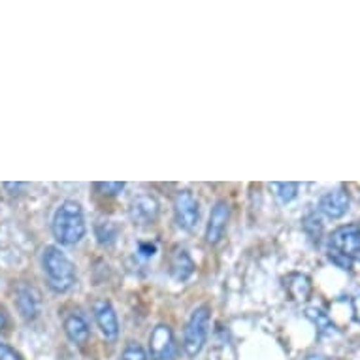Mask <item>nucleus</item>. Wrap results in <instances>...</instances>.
<instances>
[{
  "label": "nucleus",
  "mask_w": 360,
  "mask_h": 360,
  "mask_svg": "<svg viewBox=\"0 0 360 360\" xmlns=\"http://www.w3.org/2000/svg\"><path fill=\"white\" fill-rule=\"evenodd\" d=\"M51 231L60 245H76L82 242L87 232L82 206L74 200L63 202L53 215Z\"/></svg>",
  "instance_id": "nucleus-1"
},
{
  "label": "nucleus",
  "mask_w": 360,
  "mask_h": 360,
  "mask_svg": "<svg viewBox=\"0 0 360 360\" xmlns=\"http://www.w3.org/2000/svg\"><path fill=\"white\" fill-rule=\"evenodd\" d=\"M41 268L48 279L49 289L55 292H68L76 285V266L59 248L48 245L41 253Z\"/></svg>",
  "instance_id": "nucleus-2"
},
{
  "label": "nucleus",
  "mask_w": 360,
  "mask_h": 360,
  "mask_svg": "<svg viewBox=\"0 0 360 360\" xmlns=\"http://www.w3.org/2000/svg\"><path fill=\"white\" fill-rule=\"evenodd\" d=\"M207 328H210V309L207 306L196 307L195 311L191 313V319L187 321L184 336V349L191 359L204 349V343L207 340Z\"/></svg>",
  "instance_id": "nucleus-3"
},
{
  "label": "nucleus",
  "mask_w": 360,
  "mask_h": 360,
  "mask_svg": "<svg viewBox=\"0 0 360 360\" xmlns=\"http://www.w3.org/2000/svg\"><path fill=\"white\" fill-rule=\"evenodd\" d=\"M330 251L349 260H360V224H343L332 232Z\"/></svg>",
  "instance_id": "nucleus-4"
},
{
  "label": "nucleus",
  "mask_w": 360,
  "mask_h": 360,
  "mask_svg": "<svg viewBox=\"0 0 360 360\" xmlns=\"http://www.w3.org/2000/svg\"><path fill=\"white\" fill-rule=\"evenodd\" d=\"M149 354H151V360H176L177 345L170 326H155L149 336Z\"/></svg>",
  "instance_id": "nucleus-5"
},
{
  "label": "nucleus",
  "mask_w": 360,
  "mask_h": 360,
  "mask_svg": "<svg viewBox=\"0 0 360 360\" xmlns=\"http://www.w3.org/2000/svg\"><path fill=\"white\" fill-rule=\"evenodd\" d=\"M174 217L176 224L181 231H193L198 219H200V207L191 191H181L174 200Z\"/></svg>",
  "instance_id": "nucleus-6"
},
{
  "label": "nucleus",
  "mask_w": 360,
  "mask_h": 360,
  "mask_svg": "<svg viewBox=\"0 0 360 360\" xmlns=\"http://www.w3.org/2000/svg\"><path fill=\"white\" fill-rule=\"evenodd\" d=\"M231 217V207L224 200H219L215 206L212 207L210 213V221L206 226V242L212 245H217L223 238L224 231H226V223Z\"/></svg>",
  "instance_id": "nucleus-7"
},
{
  "label": "nucleus",
  "mask_w": 360,
  "mask_h": 360,
  "mask_svg": "<svg viewBox=\"0 0 360 360\" xmlns=\"http://www.w3.org/2000/svg\"><path fill=\"white\" fill-rule=\"evenodd\" d=\"M129 213L136 224H153L159 217V202L151 195H138L130 202Z\"/></svg>",
  "instance_id": "nucleus-8"
},
{
  "label": "nucleus",
  "mask_w": 360,
  "mask_h": 360,
  "mask_svg": "<svg viewBox=\"0 0 360 360\" xmlns=\"http://www.w3.org/2000/svg\"><path fill=\"white\" fill-rule=\"evenodd\" d=\"M93 311H95L96 325H98L101 332L104 334V338L110 340V342H115L119 336V321L117 313H115V309L112 307V304L106 300L95 302Z\"/></svg>",
  "instance_id": "nucleus-9"
},
{
  "label": "nucleus",
  "mask_w": 360,
  "mask_h": 360,
  "mask_svg": "<svg viewBox=\"0 0 360 360\" xmlns=\"http://www.w3.org/2000/svg\"><path fill=\"white\" fill-rule=\"evenodd\" d=\"M15 306H18L23 319H36V315L40 313V295H38V290L34 287H29V285H19L18 290H15Z\"/></svg>",
  "instance_id": "nucleus-10"
},
{
  "label": "nucleus",
  "mask_w": 360,
  "mask_h": 360,
  "mask_svg": "<svg viewBox=\"0 0 360 360\" xmlns=\"http://www.w3.org/2000/svg\"><path fill=\"white\" fill-rule=\"evenodd\" d=\"M319 210L326 217L340 219L343 217L349 210V196L343 189H336L326 193L319 200Z\"/></svg>",
  "instance_id": "nucleus-11"
},
{
  "label": "nucleus",
  "mask_w": 360,
  "mask_h": 360,
  "mask_svg": "<svg viewBox=\"0 0 360 360\" xmlns=\"http://www.w3.org/2000/svg\"><path fill=\"white\" fill-rule=\"evenodd\" d=\"M65 332L70 342H74L76 345H83L87 343L89 336H91V328H89V323L85 321L82 313H70L65 319Z\"/></svg>",
  "instance_id": "nucleus-12"
},
{
  "label": "nucleus",
  "mask_w": 360,
  "mask_h": 360,
  "mask_svg": "<svg viewBox=\"0 0 360 360\" xmlns=\"http://www.w3.org/2000/svg\"><path fill=\"white\" fill-rule=\"evenodd\" d=\"M170 272L174 276V279H177V281H187L193 276V272H195V262H193V259H191L187 251H177L172 257Z\"/></svg>",
  "instance_id": "nucleus-13"
},
{
  "label": "nucleus",
  "mask_w": 360,
  "mask_h": 360,
  "mask_svg": "<svg viewBox=\"0 0 360 360\" xmlns=\"http://www.w3.org/2000/svg\"><path fill=\"white\" fill-rule=\"evenodd\" d=\"M307 319H311L313 323H315V326L319 328L321 334H325V336H332V334H336V326H334V323L330 321V317L326 315V313H323L321 309H317V307H309L306 311Z\"/></svg>",
  "instance_id": "nucleus-14"
},
{
  "label": "nucleus",
  "mask_w": 360,
  "mask_h": 360,
  "mask_svg": "<svg viewBox=\"0 0 360 360\" xmlns=\"http://www.w3.org/2000/svg\"><path fill=\"white\" fill-rule=\"evenodd\" d=\"M95 236L101 245H112L119 236L117 224L112 223V221H101V223H96Z\"/></svg>",
  "instance_id": "nucleus-15"
},
{
  "label": "nucleus",
  "mask_w": 360,
  "mask_h": 360,
  "mask_svg": "<svg viewBox=\"0 0 360 360\" xmlns=\"http://www.w3.org/2000/svg\"><path fill=\"white\" fill-rule=\"evenodd\" d=\"M287 289L295 300H306L309 295V279L306 276H292L287 283Z\"/></svg>",
  "instance_id": "nucleus-16"
},
{
  "label": "nucleus",
  "mask_w": 360,
  "mask_h": 360,
  "mask_svg": "<svg viewBox=\"0 0 360 360\" xmlns=\"http://www.w3.org/2000/svg\"><path fill=\"white\" fill-rule=\"evenodd\" d=\"M272 189L276 191V196L281 204L295 200L298 195V184H272Z\"/></svg>",
  "instance_id": "nucleus-17"
},
{
  "label": "nucleus",
  "mask_w": 360,
  "mask_h": 360,
  "mask_svg": "<svg viewBox=\"0 0 360 360\" xmlns=\"http://www.w3.org/2000/svg\"><path fill=\"white\" fill-rule=\"evenodd\" d=\"M304 231L307 232V236L311 238L313 242H319L321 234H323V221L317 215H309L304 221Z\"/></svg>",
  "instance_id": "nucleus-18"
},
{
  "label": "nucleus",
  "mask_w": 360,
  "mask_h": 360,
  "mask_svg": "<svg viewBox=\"0 0 360 360\" xmlns=\"http://www.w3.org/2000/svg\"><path fill=\"white\" fill-rule=\"evenodd\" d=\"M121 360H149L148 353L143 351V347H140L138 343H129L123 351V356Z\"/></svg>",
  "instance_id": "nucleus-19"
},
{
  "label": "nucleus",
  "mask_w": 360,
  "mask_h": 360,
  "mask_svg": "<svg viewBox=\"0 0 360 360\" xmlns=\"http://www.w3.org/2000/svg\"><path fill=\"white\" fill-rule=\"evenodd\" d=\"M95 187L101 191L102 195L115 196L124 189V184H121V181H102V184H96Z\"/></svg>",
  "instance_id": "nucleus-20"
},
{
  "label": "nucleus",
  "mask_w": 360,
  "mask_h": 360,
  "mask_svg": "<svg viewBox=\"0 0 360 360\" xmlns=\"http://www.w3.org/2000/svg\"><path fill=\"white\" fill-rule=\"evenodd\" d=\"M0 360H23L19 356V353L15 349H12L6 343L0 342Z\"/></svg>",
  "instance_id": "nucleus-21"
},
{
  "label": "nucleus",
  "mask_w": 360,
  "mask_h": 360,
  "mask_svg": "<svg viewBox=\"0 0 360 360\" xmlns=\"http://www.w3.org/2000/svg\"><path fill=\"white\" fill-rule=\"evenodd\" d=\"M330 260L334 262V264L340 266V268H343V270H351V264H353V260L345 259L343 255L334 253V251H330Z\"/></svg>",
  "instance_id": "nucleus-22"
},
{
  "label": "nucleus",
  "mask_w": 360,
  "mask_h": 360,
  "mask_svg": "<svg viewBox=\"0 0 360 360\" xmlns=\"http://www.w3.org/2000/svg\"><path fill=\"white\" fill-rule=\"evenodd\" d=\"M351 306H353V317L356 323H360V290L359 295L353 296V300H351Z\"/></svg>",
  "instance_id": "nucleus-23"
},
{
  "label": "nucleus",
  "mask_w": 360,
  "mask_h": 360,
  "mask_svg": "<svg viewBox=\"0 0 360 360\" xmlns=\"http://www.w3.org/2000/svg\"><path fill=\"white\" fill-rule=\"evenodd\" d=\"M8 325V315H6V309L0 306V332L4 330Z\"/></svg>",
  "instance_id": "nucleus-24"
},
{
  "label": "nucleus",
  "mask_w": 360,
  "mask_h": 360,
  "mask_svg": "<svg viewBox=\"0 0 360 360\" xmlns=\"http://www.w3.org/2000/svg\"><path fill=\"white\" fill-rule=\"evenodd\" d=\"M140 253L143 255V257H153L155 255V245H140Z\"/></svg>",
  "instance_id": "nucleus-25"
},
{
  "label": "nucleus",
  "mask_w": 360,
  "mask_h": 360,
  "mask_svg": "<svg viewBox=\"0 0 360 360\" xmlns=\"http://www.w3.org/2000/svg\"><path fill=\"white\" fill-rule=\"evenodd\" d=\"M306 360H328V359H325V356H319V354H311V356H307Z\"/></svg>",
  "instance_id": "nucleus-26"
}]
</instances>
